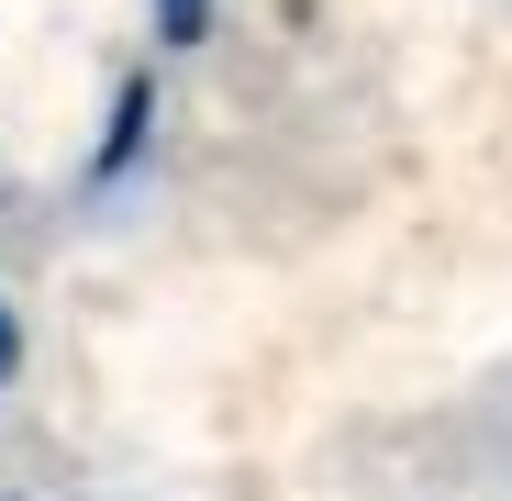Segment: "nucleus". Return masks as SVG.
<instances>
[{
    "label": "nucleus",
    "instance_id": "f257e3e1",
    "mask_svg": "<svg viewBox=\"0 0 512 501\" xmlns=\"http://www.w3.org/2000/svg\"><path fill=\"white\" fill-rule=\"evenodd\" d=\"M156 34H167V45H201V34H212V0H156Z\"/></svg>",
    "mask_w": 512,
    "mask_h": 501
},
{
    "label": "nucleus",
    "instance_id": "f03ea898",
    "mask_svg": "<svg viewBox=\"0 0 512 501\" xmlns=\"http://www.w3.org/2000/svg\"><path fill=\"white\" fill-rule=\"evenodd\" d=\"M12 368H23V323H12V301H0V390H12Z\"/></svg>",
    "mask_w": 512,
    "mask_h": 501
}]
</instances>
